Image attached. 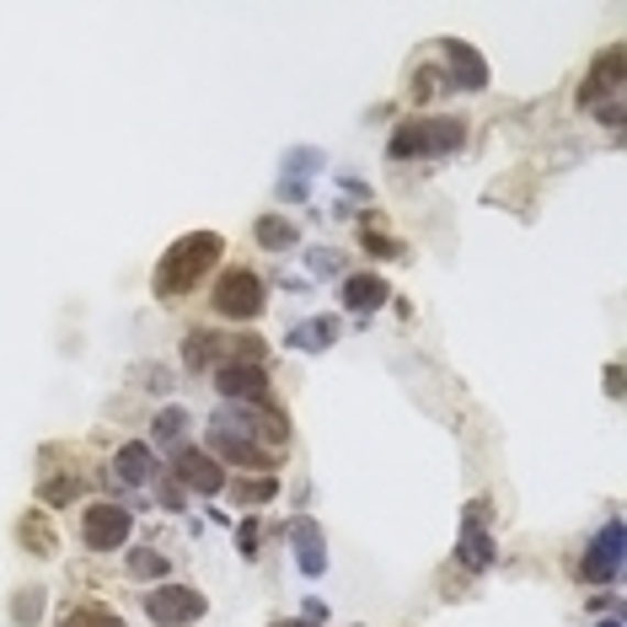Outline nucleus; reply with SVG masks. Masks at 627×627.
Masks as SVG:
<instances>
[{"instance_id":"f8f14e48","label":"nucleus","mask_w":627,"mask_h":627,"mask_svg":"<svg viewBox=\"0 0 627 627\" xmlns=\"http://www.w3.org/2000/svg\"><path fill=\"white\" fill-rule=\"evenodd\" d=\"M290 537H295V563H300V574H311V580H317V574L328 569V547H322L317 520H306V515H300V520L290 526Z\"/></svg>"},{"instance_id":"f03ea898","label":"nucleus","mask_w":627,"mask_h":627,"mask_svg":"<svg viewBox=\"0 0 627 627\" xmlns=\"http://www.w3.org/2000/svg\"><path fill=\"white\" fill-rule=\"evenodd\" d=\"M263 338L257 333H209L194 328L183 338V365L188 371H226V365H263Z\"/></svg>"},{"instance_id":"6e6552de","label":"nucleus","mask_w":627,"mask_h":627,"mask_svg":"<svg viewBox=\"0 0 627 627\" xmlns=\"http://www.w3.org/2000/svg\"><path fill=\"white\" fill-rule=\"evenodd\" d=\"M172 472H177V483H188L194 494H220V488H226V466L209 457V451H199V446H177Z\"/></svg>"},{"instance_id":"1a4fd4ad","label":"nucleus","mask_w":627,"mask_h":627,"mask_svg":"<svg viewBox=\"0 0 627 627\" xmlns=\"http://www.w3.org/2000/svg\"><path fill=\"white\" fill-rule=\"evenodd\" d=\"M617 569H623V526L612 520V526L601 531V542L585 552L580 574H585L590 585H606V580H617Z\"/></svg>"},{"instance_id":"cd10ccee","label":"nucleus","mask_w":627,"mask_h":627,"mask_svg":"<svg viewBox=\"0 0 627 627\" xmlns=\"http://www.w3.org/2000/svg\"><path fill=\"white\" fill-rule=\"evenodd\" d=\"M606 392H612V397H623V371H617V365L606 371Z\"/></svg>"},{"instance_id":"5701e85b","label":"nucleus","mask_w":627,"mask_h":627,"mask_svg":"<svg viewBox=\"0 0 627 627\" xmlns=\"http://www.w3.org/2000/svg\"><path fill=\"white\" fill-rule=\"evenodd\" d=\"M183 435H188V414H183V408H167V414L156 418V440H162V446H177Z\"/></svg>"},{"instance_id":"393cba45","label":"nucleus","mask_w":627,"mask_h":627,"mask_svg":"<svg viewBox=\"0 0 627 627\" xmlns=\"http://www.w3.org/2000/svg\"><path fill=\"white\" fill-rule=\"evenodd\" d=\"M440 91V70H418L414 76V102H429Z\"/></svg>"},{"instance_id":"a211bd4d","label":"nucleus","mask_w":627,"mask_h":627,"mask_svg":"<svg viewBox=\"0 0 627 627\" xmlns=\"http://www.w3.org/2000/svg\"><path fill=\"white\" fill-rule=\"evenodd\" d=\"M124 569L134 580H167V552H156V547H134L124 558Z\"/></svg>"},{"instance_id":"4be33fe9","label":"nucleus","mask_w":627,"mask_h":627,"mask_svg":"<svg viewBox=\"0 0 627 627\" xmlns=\"http://www.w3.org/2000/svg\"><path fill=\"white\" fill-rule=\"evenodd\" d=\"M38 612H43V590H16L11 623H16V627H28V623H38Z\"/></svg>"},{"instance_id":"0eeeda50","label":"nucleus","mask_w":627,"mask_h":627,"mask_svg":"<svg viewBox=\"0 0 627 627\" xmlns=\"http://www.w3.org/2000/svg\"><path fill=\"white\" fill-rule=\"evenodd\" d=\"M623 65H627V48H623V43L601 48V54L590 59V70H585L580 102H585V108H595L601 97H606V102H617V97H623Z\"/></svg>"},{"instance_id":"9d476101","label":"nucleus","mask_w":627,"mask_h":627,"mask_svg":"<svg viewBox=\"0 0 627 627\" xmlns=\"http://www.w3.org/2000/svg\"><path fill=\"white\" fill-rule=\"evenodd\" d=\"M215 386H220V397H231V403H268V376H263V365H226V371H215Z\"/></svg>"},{"instance_id":"dca6fc26","label":"nucleus","mask_w":627,"mask_h":627,"mask_svg":"<svg viewBox=\"0 0 627 627\" xmlns=\"http://www.w3.org/2000/svg\"><path fill=\"white\" fill-rule=\"evenodd\" d=\"M483 509H488V504H472V509H466V531H461V552H466L472 569H488V563H494V542L483 537Z\"/></svg>"},{"instance_id":"aec40b11","label":"nucleus","mask_w":627,"mask_h":627,"mask_svg":"<svg viewBox=\"0 0 627 627\" xmlns=\"http://www.w3.org/2000/svg\"><path fill=\"white\" fill-rule=\"evenodd\" d=\"M274 494H279V477H274V472H263V477H242V483H237V499L242 504H268Z\"/></svg>"},{"instance_id":"412c9836","label":"nucleus","mask_w":627,"mask_h":627,"mask_svg":"<svg viewBox=\"0 0 627 627\" xmlns=\"http://www.w3.org/2000/svg\"><path fill=\"white\" fill-rule=\"evenodd\" d=\"M59 627H124V617H113L108 606H76V612H65Z\"/></svg>"},{"instance_id":"b1692460","label":"nucleus","mask_w":627,"mask_h":627,"mask_svg":"<svg viewBox=\"0 0 627 627\" xmlns=\"http://www.w3.org/2000/svg\"><path fill=\"white\" fill-rule=\"evenodd\" d=\"M38 494H43V504H70L81 494V477H48Z\"/></svg>"},{"instance_id":"f3484780","label":"nucleus","mask_w":627,"mask_h":627,"mask_svg":"<svg viewBox=\"0 0 627 627\" xmlns=\"http://www.w3.org/2000/svg\"><path fill=\"white\" fill-rule=\"evenodd\" d=\"M252 237H257L268 252H290L300 231H295V220H285V215H263V220L252 226Z\"/></svg>"},{"instance_id":"6ab92c4d","label":"nucleus","mask_w":627,"mask_h":627,"mask_svg":"<svg viewBox=\"0 0 627 627\" xmlns=\"http://www.w3.org/2000/svg\"><path fill=\"white\" fill-rule=\"evenodd\" d=\"M333 338H338L333 317H311V322H300V328L290 333V343H295V349H328Z\"/></svg>"},{"instance_id":"9b49d317","label":"nucleus","mask_w":627,"mask_h":627,"mask_svg":"<svg viewBox=\"0 0 627 627\" xmlns=\"http://www.w3.org/2000/svg\"><path fill=\"white\" fill-rule=\"evenodd\" d=\"M446 59H451V81L446 86H461V91H483L488 86V65H483V54L472 43L446 38Z\"/></svg>"},{"instance_id":"7ed1b4c3","label":"nucleus","mask_w":627,"mask_h":627,"mask_svg":"<svg viewBox=\"0 0 627 627\" xmlns=\"http://www.w3.org/2000/svg\"><path fill=\"white\" fill-rule=\"evenodd\" d=\"M466 145V119H414L392 134V156L408 162V156H451Z\"/></svg>"},{"instance_id":"423d86ee","label":"nucleus","mask_w":627,"mask_h":627,"mask_svg":"<svg viewBox=\"0 0 627 627\" xmlns=\"http://www.w3.org/2000/svg\"><path fill=\"white\" fill-rule=\"evenodd\" d=\"M205 595L194 585H156L151 595H145V617L156 627H188V623H199L205 617Z\"/></svg>"},{"instance_id":"ddd939ff","label":"nucleus","mask_w":627,"mask_h":627,"mask_svg":"<svg viewBox=\"0 0 627 627\" xmlns=\"http://www.w3.org/2000/svg\"><path fill=\"white\" fill-rule=\"evenodd\" d=\"M151 472H156L151 446H140V440H134V446H124V451L113 457V472H108V477H113L119 488H140V483H151Z\"/></svg>"},{"instance_id":"c85d7f7f","label":"nucleus","mask_w":627,"mask_h":627,"mask_svg":"<svg viewBox=\"0 0 627 627\" xmlns=\"http://www.w3.org/2000/svg\"><path fill=\"white\" fill-rule=\"evenodd\" d=\"M274 627H306V623H274Z\"/></svg>"},{"instance_id":"2eb2a0df","label":"nucleus","mask_w":627,"mask_h":627,"mask_svg":"<svg viewBox=\"0 0 627 627\" xmlns=\"http://www.w3.org/2000/svg\"><path fill=\"white\" fill-rule=\"evenodd\" d=\"M386 279H381V274H354V279H343V306H349V311H360V317H365V311H376L381 300H386Z\"/></svg>"},{"instance_id":"bb28decb","label":"nucleus","mask_w":627,"mask_h":627,"mask_svg":"<svg viewBox=\"0 0 627 627\" xmlns=\"http://www.w3.org/2000/svg\"><path fill=\"white\" fill-rule=\"evenodd\" d=\"M237 547H242V552H257V526H252V520H242V526H237Z\"/></svg>"},{"instance_id":"4468645a","label":"nucleus","mask_w":627,"mask_h":627,"mask_svg":"<svg viewBox=\"0 0 627 627\" xmlns=\"http://www.w3.org/2000/svg\"><path fill=\"white\" fill-rule=\"evenodd\" d=\"M16 542L28 547V552H38V558H54V552H59V537H54V526H48L43 509H28V515L16 520Z\"/></svg>"},{"instance_id":"c756f323","label":"nucleus","mask_w":627,"mask_h":627,"mask_svg":"<svg viewBox=\"0 0 627 627\" xmlns=\"http://www.w3.org/2000/svg\"><path fill=\"white\" fill-rule=\"evenodd\" d=\"M601 627H623V623H601Z\"/></svg>"},{"instance_id":"20e7f679","label":"nucleus","mask_w":627,"mask_h":627,"mask_svg":"<svg viewBox=\"0 0 627 627\" xmlns=\"http://www.w3.org/2000/svg\"><path fill=\"white\" fill-rule=\"evenodd\" d=\"M209 306H215L220 317H231V322H252V317L268 306V295H263V279H257L252 268H226V274L215 279Z\"/></svg>"},{"instance_id":"a878e982","label":"nucleus","mask_w":627,"mask_h":627,"mask_svg":"<svg viewBox=\"0 0 627 627\" xmlns=\"http://www.w3.org/2000/svg\"><path fill=\"white\" fill-rule=\"evenodd\" d=\"M365 248L376 252V257H403V248H397V242H386V237H376V226H365Z\"/></svg>"},{"instance_id":"39448f33","label":"nucleus","mask_w":627,"mask_h":627,"mask_svg":"<svg viewBox=\"0 0 627 627\" xmlns=\"http://www.w3.org/2000/svg\"><path fill=\"white\" fill-rule=\"evenodd\" d=\"M134 531V515L124 504H86L81 509V542L91 552H119Z\"/></svg>"},{"instance_id":"f257e3e1","label":"nucleus","mask_w":627,"mask_h":627,"mask_svg":"<svg viewBox=\"0 0 627 627\" xmlns=\"http://www.w3.org/2000/svg\"><path fill=\"white\" fill-rule=\"evenodd\" d=\"M220 252H226V242L215 231H194V237L172 242V252H162V263H156V295L162 300H183L220 263Z\"/></svg>"}]
</instances>
